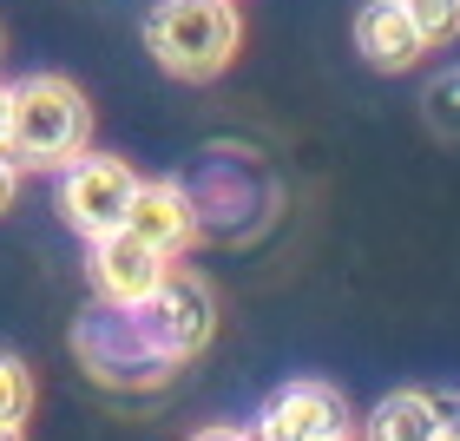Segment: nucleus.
Here are the masks:
<instances>
[{"instance_id": "12", "label": "nucleus", "mask_w": 460, "mask_h": 441, "mask_svg": "<svg viewBox=\"0 0 460 441\" xmlns=\"http://www.w3.org/2000/svg\"><path fill=\"white\" fill-rule=\"evenodd\" d=\"M421 106H428V125H434L441 139H460V73H441V79L428 86Z\"/></svg>"}, {"instance_id": "4", "label": "nucleus", "mask_w": 460, "mask_h": 441, "mask_svg": "<svg viewBox=\"0 0 460 441\" xmlns=\"http://www.w3.org/2000/svg\"><path fill=\"white\" fill-rule=\"evenodd\" d=\"M132 192H138V172L112 152H79L73 165H59V218H66L79 238H106V230L125 224L132 212Z\"/></svg>"}, {"instance_id": "7", "label": "nucleus", "mask_w": 460, "mask_h": 441, "mask_svg": "<svg viewBox=\"0 0 460 441\" xmlns=\"http://www.w3.org/2000/svg\"><path fill=\"white\" fill-rule=\"evenodd\" d=\"M125 230L132 238H145L152 250H164V257H184V250L198 244V198L184 192L178 178H138L132 192V212H125Z\"/></svg>"}, {"instance_id": "8", "label": "nucleus", "mask_w": 460, "mask_h": 441, "mask_svg": "<svg viewBox=\"0 0 460 441\" xmlns=\"http://www.w3.org/2000/svg\"><path fill=\"white\" fill-rule=\"evenodd\" d=\"M355 53L375 73H408V67H421L428 40L414 33L402 0H362V14H355Z\"/></svg>"}, {"instance_id": "13", "label": "nucleus", "mask_w": 460, "mask_h": 441, "mask_svg": "<svg viewBox=\"0 0 460 441\" xmlns=\"http://www.w3.org/2000/svg\"><path fill=\"white\" fill-rule=\"evenodd\" d=\"M13 198H20V165H13L7 152H0V212H7Z\"/></svg>"}, {"instance_id": "5", "label": "nucleus", "mask_w": 460, "mask_h": 441, "mask_svg": "<svg viewBox=\"0 0 460 441\" xmlns=\"http://www.w3.org/2000/svg\"><path fill=\"white\" fill-rule=\"evenodd\" d=\"M93 244V257H86V270H93V297L106 303V310H138L145 297L158 290V277L172 270V257L164 250H152L145 238H132V230H106V238H86Z\"/></svg>"}, {"instance_id": "15", "label": "nucleus", "mask_w": 460, "mask_h": 441, "mask_svg": "<svg viewBox=\"0 0 460 441\" xmlns=\"http://www.w3.org/2000/svg\"><path fill=\"white\" fill-rule=\"evenodd\" d=\"M191 441H257V435H250V428H198Z\"/></svg>"}, {"instance_id": "3", "label": "nucleus", "mask_w": 460, "mask_h": 441, "mask_svg": "<svg viewBox=\"0 0 460 441\" xmlns=\"http://www.w3.org/2000/svg\"><path fill=\"white\" fill-rule=\"evenodd\" d=\"M125 317H132V329L145 336V349H152L158 363H191V356H204L211 336H217V290L204 284L198 270L172 264L152 297L138 310H125Z\"/></svg>"}, {"instance_id": "20", "label": "nucleus", "mask_w": 460, "mask_h": 441, "mask_svg": "<svg viewBox=\"0 0 460 441\" xmlns=\"http://www.w3.org/2000/svg\"><path fill=\"white\" fill-rule=\"evenodd\" d=\"M0 47H7V40H0Z\"/></svg>"}, {"instance_id": "14", "label": "nucleus", "mask_w": 460, "mask_h": 441, "mask_svg": "<svg viewBox=\"0 0 460 441\" xmlns=\"http://www.w3.org/2000/svg\"><path fill=\"white\" fill-rule=\"evenodd\" d=\"M434 402H441V435L460 441V395H434Z\"/></svg>"}, {"instance_id": "1", "label": "nucleus", "mask_w": 460, "mask_h": 441, "mask_svg": "<svg viewBox=\"0 0 460 441\" xmlns=\"http://www.w3.org/2000/svg\"><path fill=\"white\" fill-rule=\"evenodd\" d=\"M93 145V99L59 73L7 86V158L20 172H59Z\"/></svg>"}, {"instance_id": "9", "label": "nucleus", "mask_w": 460, "mask_h": 441, "mask_svg": "<svg viewBox=\"0 0 460 441\" xmlns=\"http://www.w3.org/2000/svg\"><path fill=\"white\" fill-rule=\"evenodd\" d=\"M441 435V402L428 389H394L368 415V441H434Z\"/></svg>"}, {"instance_id": "6", "label": "nucleus", "mask_w": 460, "mask_h": 441, "mask_svg": "<svg viewBox=\"0 0 460 441\" xmlns=\"http://www.w3.org/2000/svg\"><path fill=\"white\" fill-rule=\"evenodd\" d=\"M349 428V402H342V389H329V382H283L277 395L263 402L257 415V441H323V435H342Z\"/></svg>"}, {"instance_id": "19", "label": "nucleus", "mask_w": 460, "mask_h": 441, "mask_svg": "<svg viewBox=\"0 0 460 441\" xmlns=\"http://www.w3.org/2000/svg\"><path fill=\"white\" fill-rule=\"evenodd\" d=\"M434 441H447V435H434Z\"/></svg>"}, {"instance_id": "16", "label": "nucleus", "mask_w": 460, "mask_h": 441, "mask_svg": "<svg viewBox=\"0 0 460 441\" xmlns=\"http://www.w3.org/2000/svg\"><path fill=\"white\" fill-rule=\"evenodd\" d=\"M0 152H7V86H0Z\"/></svg>"}, {"instance_id": "2", "label": "nucleus", "mask_w": 460, "mask_h": 441, "mask_svg": "<svg viewBox=\"0 0 460 441\" xmlns=\"http://www.w3.org/2000/svg\"><path fill=\"white\" fill-rule=\"evenodd\" d=\"M243 47V14L237 0H158L145 14V53L172 79H217Z\"/></svg>"}, {"instance_id": "10", "label": "nucleus", "mask_w": 460, "mask_h": 441, "mask_svg": "<svg viewBox=\"0 0 460 441\" xmlns=\"http://www.w3.org/2000/svg\"><path fill=\"white\" fill-rule=\"evenodd\" d=\"M402 7L414 20V33L428 40V53L447 47V40H460V0H402Z\"/></svg>"}, {"instance_id": "17", "label": "nucleus", "mask_w": 460, "mask_h": 441, "mask_svg": "<svg viewBox=\"0 0 460 441\" xmlns=\"http://www.w3.org/2000/svg\"><path fill=\"white\" fill-rule=\"evenodd\" d=\"M0 441H27V428H20V422H0Z\"/></svg>"}, {"instance_id": "11", "label": "nucleus", "mask_w": 460, "mask_h": 441, "mask_svg": "<svg viewBox=\"0 0 460 441\" xmlns=\"http://www.w3.org/2000/svg\"><path fill=\"white\" fill-rule=\"evenodd\" d=\"M27 415H33V369L20 356H0V422L27 428Z\"/></svg>"}, {"instance_id": "18", "label": "nucleus", "mask_w": 460, "mask_h": 441, "mask_svg": "<svg viewBox=\"0 0 460 441\" xmlns=\"http://www.w3.org/2000/svg\"><path fill=\"white\" fill-rule=\"evenodd\" d=\"M323 441H362V435H355V428H342V435H323Z\"/></svg>"}]
</instances>
